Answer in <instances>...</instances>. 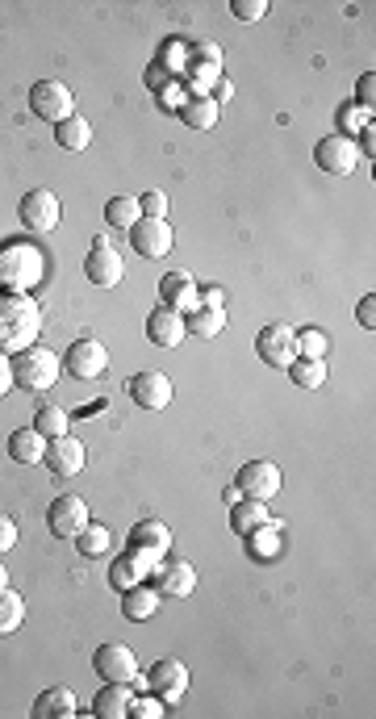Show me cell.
I'll list each match as a JSON object with an SVG mask.
<instances>
[{"label":"cell","instance_id":"6da1fadb","mask_svg":"<svg viewBox=\"0 0 376 719\" xmlns=\"http://www.w3.org/2000/svg\"><path fill=\"white\" fill-rule=\"evenodd\" d=\"M42 310L30 293H0V352L21 356L38 343Z\"/></svg>","mask_w":376,"mask_h":719},{"label":"cell","instance_id":"7a4b0ae2","mask_svg":"<svg viewBox=\"0 0 376 719\" xmlns=\"http://www.w3.org/2000/svg\"><path fill=\"white\" fill-rule=\"evenodd\" d=\"M46 281V251L30 239L0 243V293H34Z\"/></svg>","mask_w":376,"mask_h":719},{"label":"cell","instance_id":"3957f363","mask_svg":"<svg viewBox=\"0 0 376 719\" xmlns=\"http://www.w3.org/2000/svg\"><path fill=\"white\" fill-rule=\"evenodd\" d=\"M63 373V360L51 352V347H30V352L13 356V385L30 389V393H46Z\"/></svg>","mask_w":376,"mask_h":719},{"label":"cell","instance_id":"277c9868","mask_svg":"<svg viewBox=\"0 0 376 719\" xmlns=\"http://www.w3.org/2000/svg\"><path fill=\"white\" fill-rule=\"evenodd\" d=\"M30 109L38 113L42 122H67V118H76V92L67 88L63 80H38L30 88Z\"/></svg>","mask_w":376,"mask_h":719},{"label":"cell","instance_id":"5b68a950","mask_svg":"<svg viewBox=\"0 0 376 719\" xmlns=\"http://www.w3.org/2000/svg\"><path fill=\"white\" fill-rule=\"evenodd\" d=\"M360 147H356V138H347V134H326L318 138V147H314V164L326 172V176H351L360 168Z\"/></svg>","mask_w":376,"mask_h":719},{"label":"cell","instance_id":"8992f818","mask_svg":"<svg viewBox=\"0 0 376 719\" xmlns=\"http://www.w3.org/2000/svg\"><path fill=\"white\" fill-rule=\"evenodd\" d=\"M280 469L272 465V460H247V465L239 469V477H234V490H239L243 498H255V502H272L280 494Z\"/></svg>","mask_w":376,"mask_h":719},{"label":"cell","instance_id":"52a82bcc","mask_svg":"<svg viewBox=\"0 0 376 719\" xmlns=\"http://www.w3.org/2000/svg\"><path fill=\"white\" fill-rule=\"evenodd\" d=\"M122 272H126L122 255L109 247L105 235H97V239H92L88 260H84V276H88V281L97 285V289H117V285H122Z\"/></svg>","mask_w":376,"mask_h":719},{"label":"cell","instance_id":"ba28073f","mask_svg":"<svg viewBox=\"0 0 376 719\" xmlns=\"http://www.w3.org/2000/svg\"><path fill=\"white\" fill-rule=\"evenodd\" d=\"M130 243L134 251L143 255V260H168V251H172V226L168 218H138L130 226Z\"/></svg>","mask_w":376,"mask_h":719},{"label":"cell","instance_id":"9c48e42d","mask_svg":"<svg viewBox=\"0 0 376 719\" xmlns=\"http://www.w3.org/2000/svg\"><path fill=\"white\" fill-rule=\"evenodd\" d=\"M297 331L289 327V322H272V327L260 331V339H255V352H260L264 364L272 368H289L297 360Z\"/></svg>","mask_w":376,"mask_h":719},{"label":"cell","instance_id":"30bf717a","mask_svg":"<svg viewBox=\"0 0 376 719\" xmlns=\"http://www.w3.org/2000/svg\"><path fill=\"white\" fill-rule=\"evenodd\" d=\"M46 527H51V536H59V540H67V536H80V531L88 527V506H84V498H76V494H59L55 502H51V510H46Z\"/></svg>","mask_w":376,"mask_h":719},{"label":"cell","instance_id":"8fae6325","mask_svg":"<svg viewBox=\"0 0 376 719\" xmlns=\"http://www.w3.org/2000/svg\"><path fill=\"white\" fill-rule=\"evenodd\" d=\"M147 682H151V694H155L159 703L176 707L184 694H188V669H184V661H176V657H163V661H155V669L147 674Z\"/></svg>","mask_w":376,"mask_h":719},{"label":"cell","instance_id":"7c38bea8","mask_svg":"<svg viewBox=\"0 0 376 719\" xmlns=\"http://www.w3.org/2000/svg\"><path fill=\"white\" fill-rule=\"evenodd\" d=\"M92 669L101 674V682H134L138 678V657H134V648L126 644H101L97 648V657H92Z\"/></svg>","mask_w":376,"mask_h":719},{"label":"cell","instance_id":"4fadbf2b","mask_svg":"<svg viewBox=\"0 0 376 719\" xmlns=\"http://www.w3.org/2000/svg\"><path fill=\"white\" fill-rule=\"evenodd\" d=\"M105 368H109V352L101 339H76L67 347V373L76 381H97Z\"/></svg>","mask_w":376,"mask_h":719},{"label":"cell","instance_id":"5bb4252c","mask_svg":"<svg viewBox=\"0 0 376 719\" xmlns=\"http://www.w3.org/2000/svg\"><path fill=\"white\" fill-rule=\"evenodd\" d=\"M151 582H155L159 594H168V598H188V594L197 590V569H193V561L168 556V561H159V565H155Z\"/></svg>","mask_w":376,"mask_h":719},{"label":"cell","instance_id":"9a60e30c","mask_svg":"<svg viewBox=\"0 0 376 719\" xmlns=\"http://www.w3.org/2000/svg\"><path fill=\"white\" fill-rule=\"evenodd\" d=\"M130 398L143 406V410H168L172 406V398H176V385H172V377L168 373H134L130 377Z\"/></svg>","mask_w":376,"mask_h":719},{"label":"cell","instance_id":"2e32d148","mask_svg":"<svg viewBox=\"0 0 376 719\" xmlns=\"http://www.w3.org/2000/svg\"><path fill=\"white\" fill-rule=\"evenodd\" d=\"M84 460H88V452H84V444H80L76 435H55V439H46L42 465L51 469L55 477H76V473L84 469Z\"/></svg>","mask_w":376,"mask_h":719},{"label":"cell","instance_id":"e0dca14e","mask_svg":"<svg viewBox=\"0 0 376 719\" xmlns=\"http://www.w3.org/2000/svg\"><path fill=\"white\" fill-rule=\"evenodd\" d=\"M59 197L51 193V189H34V193H26L21 197V205H17V218H21V226H30V230H55L59 226Z\"/></svg>","mask_w":376,"mask_h":719},{"label":"cell","instance_id":"ac0fdd59","mask_svg":"<svg viewBox=\"0 0 376 719\" xmlns=\"http://www.w3.org/2000/svg\"><path fill=\"white\" fill-rule=\"evenodd\" d=\"M159 297H163L159 306H168V310H176L184 318L201 306V289L193 285V276H188V272H168V276H163V281H159Z\"/></svg>","mask_w":376,"mask_h":719},{"label":"cell","instance_id":"d6986e66","mask_svg":"<svg viewBox=\"0 0 376 719\" xmlns=\"http://www.w3.org/2000/svg\"><path fill=\"white\" fill-rule=\"evenodd\" d=\"M184 335H188L184 314H176V310H168V306L151 310V318H147V339H151L155 347H180Z\"/></svg>","mask_w":376,"mask_h":719},{"label":"cell","instance_id":"ffe728a7","mask_svg":"<svg viewBox=\"0 0 376 719\" xmlns=\"http://www.w3.org/2000/svg\"><path fill=\"white\" fill-rule=\"evenodd\" d=\"M134 703V686L130 682H105L101 694L92 699V715L97 719H126Z\"/></svg>","mask_w":376,"mask_h":719},{"label":"cell","instance_id":"44dd1931","mask_svg":"<svg viewBox=\"0 0 376 719\" xmlns=\"http://www.w3.org/2000/svg\"><path fill=\"white\" fill-rule=\"evenodd\" d=\"M72 715H76L72 686H51L34 699V719H72Z\"/></svg>","mask_w":376,"mask_h":719},{"label":"cell","instance_id":"7402d4cb","mask_svg":"<svg viewBox=\"0 0 376 719\" xmlns=\"http://www.w3.org/2000/svg\"><path fill=\"white\" fill-rule=\"evenodd\" d=\"M159 602H163V594L155 590V586H130V590H122V615L130 619V623H143V619H151L155 611H159Z\"/></svg>","mask_w":376,"mask_h":719},{"label":"cell","instance_id":"603a6c76","mask_svg":"<svg viewBox=\"0 0 376 719\" xmlns=\"http://www.w3.org/2000/svg\"><path fill=\"white\" fill-rule=\"evenodd\" d=\"M272 515H268V502H255V498H239L230 506V527L239 531V536H251V531L268 527Z\"/></svg>","mask_w":376,"mask_h":719},{"label":"cell","instance_id":"cb8c5ba5","mask_svg":"<svg viewBox=\"0 0 376 719\" xmlns=\"http://www.w3.org/2000/svg\"><path fill=\"white\" fill-rule=\"evenodd\" d=\"M9 456L17 460V465H38V460L46 456V435L34 431V427H21L9 435Z\"/></svg>","mask_w":376,"mask_h":719},{"label":"cell","instance_id":"d4e9b609","mask_svg":"<svg viewBox=\"0 0 376 719\" xmlns=\"http://www.w3.org/2000/svg\"><path fill=\"white\" fill-rule=\"evenodd\" d=\"M130 544L134 548H147V552H159V556H168V544H172V531L163 527L159 519H147V523H134L130 531Z\"/></svg>","mask_w":376,"mask_h":719},{"label":"cell","instance_id":"484cf974","mask_svg":"<svg viewBox=\"0 0 376 719\" xmlns=\"http://www.w3.org/2000/svg\"><path fill=\"white\" fill-rule=\"evenodd\" d=\"M218 113H222V105L214 97H193V101H184L180 118H184V126H193V130H214Z\"/></svg>","mask_w":376,"mask_h":719},{"label":"cell","instance_id":"4316f807","mask_svg":"<svg viewBox=\"0 0 376 719\" xmlns=\"http://www.w3.org/2000/svg\"><path fill=\"white\" fill-rule=\"evenodd\" d=\"M184 327H188V335H201V339H218V335L226 331V310H205V306H197L193 314L184 318Z\"/></svg>","mask_w":376,"mask_h":719},{"label":"cell","instance_id":"83f0119b","mask_svg":"<svg viewBox=\"0 0 376 719\" xmlns=\"http://www.w3.org/2000/svg\"><path fill=\"white\" fill-rule=\"evenodd\" d=\"M55 143L63 147V151H84L88 143H92V126H88V118H67V122H59L55 126Z\"/></svg>","mask_w":376,"mask_h":719},{"label":"cell","instance_id":"f1b7e54d","mask_svg":"<svg viewBox=\"0 0 376 719\" xmlns=\"http://www.w3.org/2000/svg\"><path fill=\"white\" fill-rule=\"evenodd\" d=\"M21 623H26V602H21L17 590L0 586V636H13Z\"/></svg>","mask_w":376,"mask_h":719},{"label":"cell","instance_id":"f546056e","mask_svg":"<svg viewBox=\"0 0 376 719\" xmlns=\"http://www.w3.org/2000/svg\"><path fill=\"white\" fill-rule=\"evenodd\" d=\"M138 218H143V210H138V197H109L105 222H109L113 230H130Z\"/></svg>","mask_w":376,"mask_h":719},{"label":"cell","instance_id":"4dcf8cb0","mask_svg":"<svg viewBox=\"0 0 376 719\" xmlns=\"http://www.w3.org/2000/svg\"><path fill=\"white\" fill-rule=\"evenodd\" d=\"M247 544H251V556H255V561H272V556L280 552V519H272V523L260 527V531H251Z\"/></svg>","mask_w":376,"mask_h":719},{"label":"cell","instance_id":"1f68e13d","mask_svg":"<svg viewBox=\"0 0 376 719\" xmlns=\"http://www.w3.org/2000/svg\"><path fill=\"white\" fill-rule=\"evenodd\" d=\"M289 377H293V385H301V389H322L326 385V360H293L289 364Z\"/></svg>","mask_w":376,"mask_h":719},{"label":"cell","instance_id":"d6a6232c","mask_svg":"<svg viewBox=\"0 0 376 719\" xmlns=\"http://www.w3.org/2000/svg\"><path fill=\"white\" fill-rule=\"evenodd\" d=\"M67 427H72V419H67V410H63V406H38V414H34V431H42L46 439H55V435H67Z\"/></svg>","mask_w":376,"mask_h":719},{"label":"cell","instance_id":"836d02e7","mask_svg":"<svg viewBox=\"0 0 376 719\" xmlns=\"http://www.w3.org/2000/svg\"><path fill=\"white\" fill-rule=\"evenodd\" d=\"M109 544H113V536H109V527H105V523H88L80 536H76V548H80L84 556H105Z\"/></svg>","mask_w":376,"mask_h":719},{"label":"cell","instance_id":"e575fe53","mask_svg":"<svg viewBox=\"0 0 376 719\" xmlns=\"http://www.w3.org/2000/svg\"><path fill=\"white\" fill-rule=\"evenodd\" d=\"M293 343H297V356H301V360H326V335H322L318 327H305Z\"/></svg>","mask_w":376,"mask_h":719},{"label":"cell","instance_id":"d590c367","mask_svg":"<svg viewBox=\"0 0 376 719\" xmlns=\"http://www.w3.org/2000/svg\"><path fill=\"white\" fill-rule=\"evenodd\" d=\"M230 13L239 17V21H247V26H255V21L268 17V0H234Z\"/></svg>","mask_w":376,"mask_h":719},{"label":"cell","instance_id":"8d00e7d4","mask_svg":"<svg viewBox=\"0 0 376 719\" xmlns=\"http://www.w3.org/2000/svg\"><path fill=\"white\" fill-rule=\"evenodd\" d=\"M163 711H168V703H159L155 694H134V703H130V715H134V719H159Z\"/></svg>","mask_w":376,"mask_h":719},{"label":"cell","instance_id":"74e56055","mask_svg":"<svg viewBox=\"0 0 376 719\" xmlns=\"http://www.w3.org/2000/svg\"><path fill=\"white\" fill-rule=\"evenodd\" d=\"M126 561L134 565V573H138V577H151V573H155V565L163 561V556H159V552H147V548H134V544H130Z\"/></svg>","mask_w":376,"mask_h":719},{"label":"cell","instance_id":"f35d334b","mask_svg":"<svg viewBox=\"0 0 376 719\" xmlns=\"http://www.w3.org/2000/svg\"><path fill=\"white\" fill-rule=\"evenodd\" d=\"M109 582H113V590H130V586H138V582H143V577H138V573H134V565H130L126 556H122V561H113V569H109Z\"/></svg>","mask_w":376,"mask_h":719},{"label":"cell","instance_id":"ab89813d","mask_svg":"<svg viewBox=\"0 0 376 719\" xmlns=\"http://www.w3.org/2000/svg\"><path fill=\"white\" fill-rule=\"evenodd\" d=\"M138 210H143V218H168V193H159V189L143 193L138 197Z\"/></svg>","mask_w":376,"mask_h":719},{"label":"cell","instance_id":"60d3db41","mask_svg":"<svg viewBox=\"0 0 376 719\" xmlns=\"http://www.w3.org/2000/svg\"><path fill=\"white\" fill-rule=\"evenodd\" d=\"M372 88H376V72H364L360 84H356V101H360L368 113H372V101H376V92H372Z\"/></svg>","mask_w":376,"mask_h":719},{"label":"cell","instance_id":"b9f144b4","mask_svg":"<svg viewBox=\"0 0 376 719\" xmlns=\"http://www.w3.org/2000/svg\"><path fill=\"white\" fill-rule=\"evenodd\" d=\"M356 318H360V327H364V331H372V327H376V297H372V293H368V297L360 301V306H356Z\"/></svg>","mask_w":376,"mask_h":719},{"label":"cell","instance_id":"7bdbcfd3","mask_svg":"<svg viewBox=\"0 0 376 719\" xmlns=\"http://www.w3.org/2000/svg\"><path fill=\"white\" fill-rule=\"evenodd\" d=\"M13 544H17V523L9 515H0V556H5Z\"/></svg>","mask_w":376,"mask_h":719},{"label":"cell","instance_id":"ee69618b","mask_svg":"<svg viewBox=\"0 0 376 719\" xmlns=\"http://www.w3.org/2000/svg\"><path fill=\"white\" fill-rule=\"evenodd\" d=\"M201 306H205V310H222V306H226V289H218V285L201 289Z\"/></svg>","mask_w":376,"mask_h":719},{"label":"cell","instance_id":"f6af8a7d","mask_svg":"<svg viewBox=\"0 0 376 719\" xmlns=\"http://www.w3.org/2000/svg\"><path fill=\"white\" fill-rule=\"evenodd\" d=\"M13 389V356H5L0 352V398Z\"/></svg>","mask_w":376,"mask_h":719},{"label":"cell","instance_id":"bcb514c9","mask_svg":"<svg viewBox=\"0 0 376 719\" xmlns=\"http://www.w3.org/2000/svg\"><path fill=\"white\" fill-rule=\"evenodd\" d=\"M180 92H184V88H176V84H172V88H163V92H159V105H163V109H184Z\"/></svg>","mask_w":376,"mask_h":719},{"label":"cell","instance_id":"7dc6e473","mask_svg":"<svg viewBox=\"0 0 376 719\" xmlns=\"http://www.w3.org/2000/svg\"><path fill=\"white\" fill-rule=\"evenodd\" d=\"M230 97H234V84H230V80H218V84H214V101L222 105V101H230Z\"/></svg>","mask_w":376,"mask_h":719},{"label":"cell","instance_id":"c3c4849f","mask_svg":"<svg viewBox=\"0 0 376 719\" xmlns=\"http://www.w3.org/2000/svg\"><path fill=\"white\" fill-rule=\"evenodd\" d=\"M0 586H9V573H5V565H0Z\"/></svg>","mask_w":376,"mask_h":719}]
</instances>
